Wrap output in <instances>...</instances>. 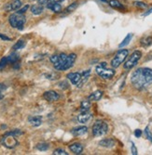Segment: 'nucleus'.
<instances>
[{"mask_svg": "<svg viewBox=\"0 0 152 155\" xmlns=\"http://www.w3.org/2000/svg\"><path fill=\"white\" fill-rule=\"evenodd\" d=\"M133 86L137 89H143L152 83V70L149 68H139L134 71L131 76Z\"/></svg>", "mask_w": 152, "mask_h": 155, "instance_id": "obj_1", "label": "nucleus"}, {"mask_svg": "<svg viewBox=\"0 0 152 155\" xmlns=\"http://www.w3.org/2000/svg\"><path fill=\"white\" fill-rule=\"evenodd\" d=\"M50 60L57 71H66L74 65L77 60V55L75 53H71L69 55L64 53H61L59 55L55 54L50 56Z\"/></svg>", "mask_w": 152, "mask_h": 155, "instance_id": "obj_2", "label": "nucleus"}, {"mask_svg": "<svg viewBox=\"0 0 152 155\" xmlns=\"http://www.w3.org/2000/svg\"><path fill=\"white\" fill-rule=\"evenodd\" d=\"M95 72L100 77L105 79V80H110L112 79L116 74L114 69H108L106 68V62H102L101 64L97 65L95 68Z\"/></svg>", "mask_w": 152, "mask_h": 155, "instance_id": "obj_3", "label": "nucleus"}, {"mask_svg": "<svg viewBox=\"0 0 152 155\" xmlns=\"http://www.w3.org/2000/svg\"><path fill=\"white\" fill-rule=\"evenodd\" d=\"M9 21V24L13 28H15V29H18V30H22L23 25L26 21V19L22 13L16 12V13H13L12 15H10Z\"/></svg>", "mask_w": 152, "mask_h": 155, "instance_id": "obj_4", "label": "nucleus"}, {"mask_svg": "<svg viewBox=\"0 0 152 155\" xmlns=\"http://www.w3.org/2000/svg\"><path fill=\"white\" fill-rule=\"evenodd\" d=\"M108 125L103 121H96L92 125V134L94 137H102L107 133Z\"/></svg>", "mask_w": 152, "mask_h": 155, "instance_id": "obj_5", "label": "nucleus"}, {"mask_svg": "<svg viewBox=\"0 0 152 155\" xmlns=\"http://www.w3.org/2000/svg\"><path fill=\"white\" fill-rule=\"evenodd\" d=\"M128 54H129L128 49H120V50H119L117 52V54L115 55V57L111 60V62H110L112 68L116 69V68L119 67V65L121 63H123L124 61L126 60Z\"/></svg>", "mask_w": 152, "mask_h": 155, "instance_id": "obj_6", "label": "nucleus"}, {"mask_svg": "<svg viewBox=\"0 0 152 155\" xmlns=\"http://www.w3.org/2000/svg\"><path fill=\"white\" fill-rule=\"evenodd\" d=\"M142 57V52L139 50H135L132 53V55L129 57V59L124 63V69L125 70H131L133 69L139 61V60Z\"/></svg>", "mask_w": 152, "mask_h": 155, "instance_id": "obj_7", "label": "nucleus"}, {"mask_svg": "<svg viewBox=\"0 0 152 155\" xmlns=\"http://www.w3.org/2000/svg\"><path fill=\"white\" fill-rule=\"evenodd\" d=\"M2 144L8 149H13L19 144V142H18V140L15 138V136L5 134V136L2 139Z\"/></svg>", "mask_w": 152, "mask_h": 155, "instance_id": "obj_8", "label": "nucleus"}, {"mask_svg": "<svg viewBox=\"0 0 152 155\" xmlns=\"http://www.w3.org/2000/svg\"><path fill=\"white\" fill-rule=\"evenodd\" d=\"M81 73H69L66 75V78L72 83V84L78 87L81 81Z\"/></svg>", "mask_w": 152, "mask_h": 155, "instance_id": "obj_9", "label": "nucleus"}, {"mask_svg": "<svg viewBox=\"0 0 152 155\" xmlns=\"http://www.w3.org/2000/svg\"><path fill=\"white\" fill-rule=\"evenodd\" d=\"M43 97L49 102H53V101H58L60 98V96L57 92H55L53 90H50V91H46L43 94Z\"/></svg>", "mask_w": 152, "mask_h": 155, "instance_id": "obj_10", "label": "nucleus"}, {"mask_svg": "<svg viewBox=\"0 0 152 155\" xmlns=\"http://www.w3.org/2000/svg\"><path fill=\"white\" fill-rule=\"evenodd\" d=\"M71 133L74 137H80V136H84L88 133V127L87 126H78L71 130Z\"/></svg>", "mask_w": 152, "mask_h": 155, "instance_id": "obj_11", "label": "nucleus"}, {"mask_svg": "<svg viewBox=\"0 0 152 155\" xmlns=\"http://www.w3.org/2000/svg\"><path fill=\"white\" fill-rule=\"evenodd\" d=\"M21 7H22L21 0H11V2L7 5L6 9L9 11H15V10H19Z\"/></svg>", "mask_w": 152, "mask_h": 155, "instance_id": "obj_12", "label": "nucleus"}, {"mask_svg": "<svg viewBox=\"0 0 152 155\" xmlns=\"http://www.w3.org/2000/svg\"><path fill=\"white\" fill-rule=\"evenodd\" d=\"M92 118V114H90L89 111H86V112H79V114L78 115L77 119L79 123L81 124H85L87 123L90 119Z\"/></svg>", "mask_w": 152, "mask_h": 155, "instance_id": "obj_13", "label": "nucleus"}, {"mask_svg": "<svg viewBox=\"0 0 152 155\" xmlns=\"http://www.w3.org/2000/svg\"><path fill=\"white\" fill-rule=\"evenodd\" d=\"M69 150H70L74 154H81L82 151H83V146L78 142H76V143H73L69 146Z\"/></svg>", "mask_w": 152, "mask_h": 155, "instance_id": "obj_14", "label": "nucleus"}, {"mask_svg": "<svg viewBox=\"0 0 152 155\" xmlns=\"http://www.w3.org/2000/svg\"><path fill=\"white\" fill-rule=\"evenodd\" d=\"M102 97H103V91H101V90H96V91L92 92L89 96L88 100L90 101H98L101 100Z\"/></svg>", "mask_w": 152, "mask_h": 155, "instance_id": "obj_15", "label": "nucleus"}, {"mask_svg": "<svg viewBox=\"0 0 152 155\" xmlns=\"http://www.w3.org/2000/svg\"><path fill=\"white\" fill-rule=\"evenodd\" d=\"M28 122L30 123V124L32 126H35V127H37L41 124H42V117L41 116H30L28 118Z\"/></svg>", "mask_w": 152, "mask_h": 155, "instance_id": "obj_16", "label": "nucleus"}, {"mask_svg": "<svg viewBox=\"0 0 152 155\" xmlns=\"http://www.w3.org/2000/svg\"><path fill=\"white\" fill-rule=\"evenodd\" d=\"M47 8L50 10H52L55 13H60L62 11V6L58 2H50L47 5Z\"/></svg>", "mask_w": 152, "mask_h": 155, "instance_id": "obj_17", "label": "nucleus"}, {"mask_svg": "<svg viewBox=\"0 0 152 155\" xmlns=\"http://www.w3.org/2000/svg\"><path fill=\"white\" fill-rule=\"evenodd\" d=\"M115 140H113L112 138H105L99 142V145L105 148H112L115 146Z\"/></svg>", "mask_w": 152, "mask_h": 155, "instance_id": "obj_18", "label": "nucleus"}, {"mask_svg": "<svg viewBox=\"0 0 152 155\" xmlns=\"http://www.w3.org/2000/svg\"><path fill=\"white\" fill-rule=\"evenodd\" d=\"M81 81H80V83H79V84L77 87H81L83 84L88 81V79H89V77H90V75H91V70H87V71H84V72H82L81 73Z\"/></svg>", "mask_w": 152, "mask_h": 155, "instance_id": "obj_19", "label": "nucleus"}, {"mask_svg": "<svg viewBox=\"0 0 152 155\" xmlns=\"http://www.w3.org/2000/svg\"><path fill=\"white\" fill-rule=\"evenodd\" d=\"M90 108H91V102L90 101H82L81 103H80V109H79V111L80 112H86V111H89L90 110Z\"/></svg>", "mask_w": 152, "mask_h": 155, "instance_id": "obj_20", "label": "nucleus"}, {"mask_svg": "<svg viewBox=\"0 0 152 155\" xmlns=\"http://www.w3.org/2000/svg\"><path fill=\"white\" fill-rule=\"evenodd\" d=\"M44 8L42 5H34L31 7V12L34 14V15H39L43 12Z\"/></svg>", "mask_w": 152, "mask_h": 155, "instance_id": "obj_21", "label": "nucleus"}, {"mask_svg": "<svg viewBox=\"0 0 152 155\" xmlns=\"http://www.w3.org/2000/svg\"><path fill=\"white\" fill-rule=\"evenodd\" d=\"M109 5L110 7H112L113 8H116V9H120V10L124 9V6L119 1H118V0H110Z\"/></svg>", "mask_w": 152, "mask_h": 155, "instance_id": "obj_22", "label": "nucleus"}, {"mask_svg": "<svg viewBox=\"0 0 152 155\" xmlns=\"http://www.w3.org/2000/svg\"><path fill=\"white\" fill-rule=\"evenodd\" d=\"M133 34H128L127 35H126V37L123 39V41L121 42V43L119 44V48H124V47H126L129 43H130V41L132 40V38H133Z\"/></svg>", "mask_w": 152, "mask_h": 155, "instance_id": "obj_23", "label": "nucleus"}, {"mask_svg": "<svg viewBox=\"0 0 152 155\" xmlns=\"http://www.w3.org/2000/svg\"><path fill=\"white\" fill-rule=\"evenodd\" d=\"M141 45L144 47V48H147L149 47L151 44H152V37L151 36H147V37H145L143 39H141Z\"/></svg>", "mask_w": 152, "mask_h": 155, "instance_id": "obj_24", "label": "nucleus"}, {"mask_svg": "<svg viewBox=\"0 0 152 155\" xmlns=\"http://www.w3.org/2000/svg\"><path fill=\"white\" fill-rule=\"evenodd\" d=\"M25 47V41L23 40H19L17 43L12 47L13 50H18V49H22Z\"/></svg>", "mask_w": 152, "mask_h": 155, "instance_id": "obj_25", "label": "nucleus"}, {"mask_svg": "<svg viewBox=\"0 0 152 155\" xmlns=\"http://www.w3.org/2000/svg\"><path fill=\"white\" fill-rule=\"evenodd\" d=\"M36 148L38 150L45 151V150H49L50 146H49V144H48V143H38V144L36 146Z\"/></svg>", "mask_w": 152, "mask_h": 155, "instance_id": "obj_26", "label": "nucleus"}, {"mask_svg": "<svg viewBox=\"0 0 152 155\" xmlns=\"http://www.w3.org/2000/svg\"><path fill=\"white\" fill-rule=\"evenodd\" d=\"M9 63V58L8 57H4L1 59L0 61V71H2V70Z\"/></svg>", "mask_w": 152, "mask_h": 155, "instance_id": "obj_27", "label": "nucleus"}, {"mask_svg": "<svg viewBox=\"0 0 152 155\" xmlns=\"http://www.w3.org/2000/svg\"><path fill=\"white\" fill-rule=\"evenodd\" d=\"M45 77L47 78V79H49V80H56V79H58V77H59V74H57V73H49V74H45Z\"/></svg>", "mask_w": 152, "mask_h": 155, "instance_id": "obj_28", "label": "nucleus"}, {"mask_svg": "<svg viewBox=\"0 0 152 155\" xmlns=\"http://www.w3.org/2000/svg\"><path fill=\"white\" fill-rule=\"evenodd\" d=\"M78 8V2H74L73 4H71L70 6H68L66 8H65V13H70L72 11H74L76 8Z\"/></svg>", "mask_w": 152, "mask_h": 155, "instance_id": "obj_29", "label": "nucleus"}, {"mask_svg": "<svg viewBox=\"0 0 152 155\" xmlns=\"http://www.w3.org/2000/svg\"><path fill=\"white\" fill-rule=\"evenodd\" d=\"M53 155H68V152L63 149H57L53 151Z\"/></svg>", "mask_w": 152, "mask_h": 155, "instance_id": "obj_30", "label": "nucleus"}, {"mask_svg": "<svg viewBox=\"0 0 152 155\" xmlns=\"http://www.w3.org/2000/svg\"><path fill=\"white\" fill-rule=\"evenodd\" d=\"M145 134H146L147 138L149 140L150 142H152V134H151V132H150V130L148 128V126H147L146 129H145Z\"/></svg>", "mask_w": 152, "mask_h": 155, "instance_id": "obj_31", "label": "nucleus"}, {"mask_svg": "<svg viewBox=\"0 0 152 155\" xmlns=\"http://www.w3.org/2000/svg\"><path fill=\"white\" fill-rule=\"evenodd\" d=\"M134 5L136 7H138V8H147V5L146 3H144V2H135Z\"/></svg>", "mask_w": 152, "mask_h": 155, "instance_id": "obj_32", "label": "nucleus"}, {"mask_svg": "<svg viewBox=\"0 0 152 155\" xmlns=\"http://www.w3.org/2000/svg\"><path fill=\"white\" fill-rule=\"evenodd\" d=\"M59 86H60V87H61V88H63V89H66V88L68 87V84H67L65 81H63V82H61V83L59 84Z\"/></svg>", "mask_w": 152, "mask_h": 155, "instance_id": "obj_33", "label": "nucleus"}, {"mask_svg": "<svg viewBox=\"0 0 152 155\" xmlns=\"http://www.w3.org/2000/svg\"><path fill=\"white\" fill-rule=\"evenodd\" d=\"M37 1H38V4L39 5L45 6V5H48L50 2V0H37Z\"/></svg>", "mask_w": 152, "mask_h": 155, "instance_id": "obj_34", "label": "nucleus"}, {"mask_svg": "<svg viewBox=\"0 0 152 155\" xmlns=\"http://www.w3.org/2000/svg\"><path fill=\"white\" fill-rule=\"evenodd\" d=\"M7 89V86L3 83H0V94H2V92H4Z\"/></svg>", "mask_w": 152, "mask_h": 155, "instance_id": "obj_35", "label": "nucleus"}, {"mask_svg": "<svg viewBox=\"0 0 152 155\" xmlns=\"http://www.w3.org/2000/svg\"><path fill=\"white\" fill-rule=\"evenodd\" d=\"M131 150H132V153H133V155H136V154H137V149H136V147L134 146L133 142H132V147H131Z\"/></svg>", "mask_w": 152, "mask_h": 155, "instance_id": "obj_36", "label": "nucleus"}, {"mask_svg": "<svg viewBox=\"0 0 152 155\" xmlns=\"http://www.w3.org/2000/svg\"><path fill=\"white\" fill-rule=\"evenodd\" d=\"M134 136H135L136 137H140L142 136V130H140V129H136V130L134 131Z\"/></svg>", "mask_w": 152, "mask_h": 155, "instance_id": "obj_37", "label": "nucleus"}, {"mask_svg": "<svg viewBox=\"0 0 152 155\" xmlns=\"http://www.w3.org/2000/svg\"><path fill=\"white\" fill-rule=\"evenodd\" d=\"M28 8H29V6H28V5H26V6H24L22 8H20L18 12H20V13H22V14H23V13H24L27 9H28Z\"/></svg>", "mask_w": 152, "mask_h": 155, "instance_id": "obj_38", "label": "nucleus"}, {"mask_svg": "<svg viewBox=\"0 0 152 155\" xmlns=\"http://www.w3.org/2000/svg\"><path fill=\"white\" fill-rule=\"evenodd\" d=\"M0 38H1L2 40H4V41H10L11 40V38H9L7 35H4L2 34H0Z\"/></svg>", "mask_w": 152, "mask_h": 155, "instance_id": "obj_39", "label": "nucleus"}, {"mask_svg": "<svg viewBox=\"0 0 152 155\" xmlns=\"http://www.w3.org/2000/svg\"><path fill=\"white\" fill-rule=\"evenodd\" d=\"M150 13H152V8H151V9H149V10H148L147 12L144 13V15H143V16H147V15H149Z\"/></svg>", "mask_w": 152, "mask_h": 155, "instance_id": "obj_40", "label": "nucleus"}, {"mask_svg": "<svg viewBox=\"0 0 152 155\" xmlns=\"http://www.w3.org/2000/svg\"><path fill=\"white\" fill-rule=\"evenodd\" d=\"M55 2H58V3H61V2H63L64 0H54Z\"/></svg>", "mask_w": 152, "mask_h": 155, "instance_id": "obj_41", "label": "nucleus"}, {"mask_svg": "<svg viewBox=\"0 0 152 155\" xmlns=\"http://www.w3.org/2000/svg\"><path fill=\"white\" fill-rule=\"evenodd\" d=\"M3 97H4L3 94H0V101H1V100H3Z\"/></svg>", "mask_w": 152, "mask_h": 155, "instance_id": "obj_42", "label": "nucleus"}, {"mask_svg": "<svg viewBox=\"0 0 152 155\" xmlns=\"http://www.w3.org/2000/svg\"><path fill=\"white\" fill-rule=\"evenodd\" d=\"M101 1H103V2H106V0H101Z\"/></svg>", "mask_w": 152, "mask_h": 155, "instance_id": "obj_43", "label": "nucleus"}]
</instances>
